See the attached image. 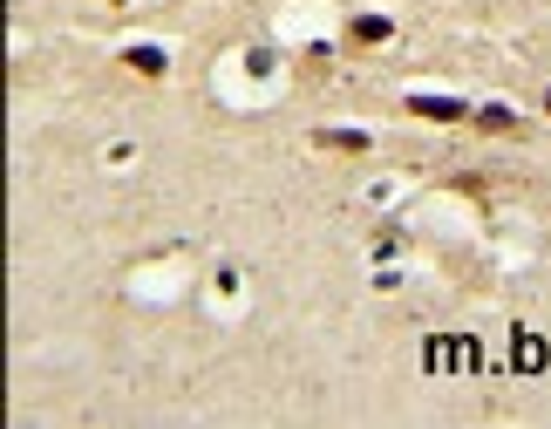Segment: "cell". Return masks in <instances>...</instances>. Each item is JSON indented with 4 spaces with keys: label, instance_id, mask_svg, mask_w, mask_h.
Returning <instances> with one entry per match:
<instances>
[{
    "label": "cell",
    "instance_id": "6da1fadb",
    "mask_svg": "<svg viewBox=\"0 0 551 429\" xmlns=\"http://www.w3.org/2000/svg\"><path fill=\"white\" fill-rule=\"evenodd\" d=\"M409 117H429V123H456V117H470V109H463L456 96H409Z\"/></svg>",
    "mask_w": 551,
    "mask_h": 429
},
{
    "label": "cell",
    "instance_id": "7a4b0ae2",
    "mask_svg": "<svg viewBox=\"0 0 551 429\" xmlns=\"http://www.w3.org/2000/svg\"><path fill=\"white\" fill-rule=\"evenodd\" d=\"M123 62L137 68V76H164V48H150V41H137V48H129Z\"/></svg>",
    "mask_w": 551,
    "mask_h": 429
},
{
    "label": "cell",
    "instance_id": "3957f363",
    "mask_svg": "<svg viewBox=\"0 0 551 429\" xmlns=\"http://www.w3.org/2000/svg\"><path fill=\"white\" fill-rule=\"evenodd\" d=\"M545 362H551V354H545V341H538V334H517V368H525V375H538Z\"/></svg>",
    "mask_w": 551,
    "mask_h": 429
},
{
    "label": "cell",
    "instance_id": "277c9868",
    "mask_svg": "<svg viewBox=\"0 0 551 429\" xmlns=\"http://www.w3.org/2000/svg\"><path fill=\"white\" fill-rule=\"evenodd\" d=\"M347 35H354L361 48H374V41H388V21H382V14H361V21L347 27Z\"/></svg>",
    "mask_w": 551,
    "mask_h": 429
},
{
    "label": "cell",
    "instance_id": "5b68a950",
    "mask_svg": "<svg viewBox=\"0 0 551 429\" xmlns=\"http://www.w3.org/2000/svg\"><path fill=\"white\" fill-rule=\"evenodd\" d=\"M321 143H327V150H368L361 130H321Z\"/></svg>",
    "mask_w": 551,
    "mask_h": 429
},
{
    "label": "cell",
    "instance_id": "8992f818",
    "mask_svg": "<svg viewBox=\"0 0 551 429\" xmlns=\"http://www.w3.org/2000/svg\"><path fill=\"white\" fill-rule=\"evenodd\" d=\"M476 123H484V130H517V117L504 103H490V109H476Z\"/></svg>",
    "mask_w": 551,
    "mask_h": 429
},
{
    "label": "cell",
    "instance_id": "52a82bcc",
    "mask_svg": "<svg viewBox=\"0 0 551 429\" xmlns=\"http://www.w3.org/2000/svg\"><path fill=\"white\" fill-rule=\"evenodd\" d=\"M545 109H551V89H545Z\"/></svg>",
    "mask_w": 551,
    "mask_h": 429
}]
</instances>
